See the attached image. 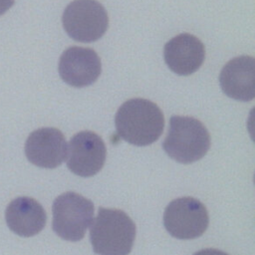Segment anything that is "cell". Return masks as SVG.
<instances>
[{
    "label": "cell",
    "instance_id": "6da1fadb",
    "mask_svg": "<svg viewBox=\"0 0 255 255\" xmlns=\"http://www.w3.org/2000/svg\"><path fill=\"white\" fill-rule=\"evenodd\" d=\"M117 133L136 146L153 143L163 131L164 117L153 102L135 98L125 102L115 117Z\"/></svg>",
    "mask_w": 255,
    "mask_h": 255
},
{
    "label": "cell",
    "instance_id": "7a4b0ae2",
    "mask_svg": "<svg viewBox=\"0 0 255 255\" xmlns=\"http://www.w3.org/2000/svg\"><path fill=\"white\" fill-rule=\"evenodd\" d=\"M135 238V225L123 210L100 207L90 230L93 250L99 255H128Z\"/></svg>",
    "mask_w": 255,
    "mask_h": 255
},
{
    "label": "cell",
    "instance_id": "3957f363",
    "mask_svg": "<svg viewBox=\"0 0 255 255\" xmlns=\"http://www.w3.org/2000/svg\"><path fill=\"white\" fill-rule=\"evenodd\" d=\"M210 143V134L199 120L172 116L162 147L172 159L188 164L201 159L208 151Z\"/></svg>",
    "mask_w": 255,
    "mask_h": 255
},
{
    "label": "cell",
    "instance_id": "277c9868",
    "mask_svg": "<svg viewBox=\"0 0 255 255\" xmlns=\"http://www.w3.org/2000/svg\"><path fill=\"white\" fill-rule=\"evenodd\" d=\"M53 230L62 239L79 241L84 238L94 216V203L83 195L68 191L53 202Z\"/></svg>",
    "mask_w": 255,
    "mask_h": 255
},
{
    "label": "cell",
    "instance_id": "5b68a950",
    "mask_svg": "<svg viewBox=\"0 0 255 255\" xmlns=\"http://www.w3.org/2000/svg\"><path fill=\"white\" fill-rule=\"evenodd\" d=\"M62 22L73 40L91 43L104 36L109 27V16L97 0H74L65 8Z\"/></svg>",
    "mask_w": 255,
    "mask_h": 255
},
{
    "label": "cell",
    "instance_id": "8992f818",
    "mask_svg": "<svg viewBox=\"0 0 255 255\" xmlns=\"http://www.w3.org/2000/svg\"><path fill=\"white\" fill-rule=\"evenodd\" d=\"M208 223L209 216L204 204L189 196L170 201L163 214L165 229L177 239L187 240L201 236Z\"/></svg>",
    "mask_w": 255,
    "mask_h": 255
},
{
    "label": "cell",
    "instance_id": "52a82bcc",
    "mask_svg": "<svg viewBox=\"0 0 255 255\" xmlns=\"http://www.w3.org/2000/svg\"><path fill=\"white\" fill-rule=\"evenodd\" d=\"M67 154L68 168L79 176L90 177L103 168L107 147L99 134L92 130H82L70 139Z\"/></svg>",
    "mask_w": 255,
    "mask_h": 255
},
{
    "label": "cell",
    "instance_id": "ba28073f",
    "mask_svg": "<svg viewBox=\"0 0 255 255\" xmlns=\"http://www.w3.org/2000/svg\"><path fill=\"white\" fill-rule=\"evenodd\" d=\"M58 70L66 84L83 88L97 81L102 72V63L93 49L72 46L61 55Z\"/></svg>",
    "mask_w": 255,
    "mask_h": 255
},
{
    "label": "cell",
    "instance_id": "9c48e42d",
    "mask_svg": "<svg viewBox=\"0 0 255 255\" xmlns=\"http://www.w3.org/2000/svg\"><path fill=\"white\" fill-rule=\"evenodd\" d=\"M28 160L43 168H56L67 156V142L61 130L42 128L32 131L25 143Z\"/></svg>",
    "mask_w": 255,
    "mask_h": 255
},
{
    "label": "cell",
    "instance_id": "30bf717a",
    "mask_svg": "<svg viewBox=\"0 0 255 255\" xmlns=\"http://www.w3.org/2000/svg\"><path fill=\"white\" fill-rule=\"evenodd\" d=\"M163 57L167 67L173 73L188 76L196 72L203 64L205 48L197 37L182 33L165 44Z\"/></svg>",
    "mask_w": 255,
    "mask_h": 255
},
{
    "label": "cell",
    "instance_id": "8fae6325",
    "mask_svg": "<svg viewBox=\"0 0 255 255\" xmlns=\"http://www.w3.org/2000/svg\"><path fill=\"white\" fill-rule=\"evenodd\" d=\"M255 60L239 56L230 60L221 70L219 83L223 93L231 99L249 102L255 96Z\"/></svg>",
    "mask_w": 255,
    "mask_h": 255
},
{
    "label": "cell",
    "instance_id": "7c38bea8",
    "mask_svg": "<svg viewBox=\"0 0 255 255\" xmlns=\"http://www.w3.org/2000/svg\"><path fill=\"white\" fill-rule=\"evenodd\" d=\"M5 219L8 227L15 234L31 237L45 227L47 215L43 206L34 198L20 196L7 206Z\"/></svg>",
    "mask_w": 255,
    "mask_h": 255
},
{
    "label": "cell",
    "instance_id": "4fadbf2b",
    "mask_svg": "<svg viewBox=\"0 0 255 255\" xmlns=\"http://www.w3.org/2000/svg\"><path fill=\"white\" fill-rule=\"evenodd\" d=\"M193 255H229V254H227L221 250H218V249L206 248V249H202V250L195 252Z\"/></svg>",
    "mask_w": 255,
    "mask_h": 255
},
{
    "label": "cell",
    "instance_id": "5bb4252c",
    "mask_svg": "<svg viewBox=\"0 0 255 255\" xmlns=\"http://www.w3.org/2000/svg\"><path fill=\"white\" fill-rule=\"evenodd\" d=\"M14 4V0H0V16L7 12Z\"/></svg>",
    "mask_w": 255,
    "mask_h": 255
}]
</instances>
